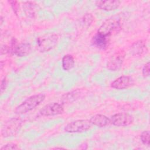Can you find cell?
I'll use <instances>...</instances> for the list:
<instances>
[{"label": "cell", "instance_id": "obj_17", "mask_svg": "<svg viewBox=\"0 0 150 150\" xmlns=\"http://www.w3.org/2000/svg\"><path fill=\"white\" fill-rule=\"evenodd\" d=\"M35 4H34V2H30V1H27L24 2L23 6L25 13L28 16L33 17L35 14Z\"/></svg>", "mask_w": 150, "mask_h": 150}, {"label": "cell", "instance_id": "obj_15", "mask_svg": "<svg viewBox=\"0 0 150 150\" xmlns=\"http://www.w3.org/2000/svg\"><path fill=\"white\" fill-rule=\"evenodd\" d=\"M62 66L63 70L68 71L71 70L74 66V59L72 55L66 54L62 60Z\"/></svg>", "mask_w": 150, "mask_h": 150}, {"label": "cell", "instance_id": "obj_13", "mask_svg": "<svg viewBox=\"0 0 150 150\" xmlns=\"http://www.w3.org/2000/svg\"><path fill=\"white\" fill-rule=\"evenodd\" d=\"M89 120L92 125L99 127H106L111 124L110 119L107 116L102 114H96L92 116Z\"/></svg>", "mask_w": 150, "mask_h": 150}, {"label": "cell", "instance_id": "obj_1", "mask_svg": "<svg viewBox=\"0 0 150 150\" xmlns=\"http://www.w3.org/2000/svg\"><path fill=\"white\" fill-rule=\"evenodd\" d=\"M122 27V19L119 16H114L105 21L100 26L97 33L107 38L117 33Z\"/></svg>", "mask_w": 150, "mask_h": 150}, {"label": "cell", "instance_id": "obj_6", "mask_svg": "<svg viewBox=\"0 0 150 150\" xmlns=\"http://www.w3.org/2000/svg\"><path fill=\"white\" fill-rule=\"evenodd\" d=\"M125 56V52L123 49L117 51L107 62V69L111 71L118 70L122 65Z\"/></svg>", "mask_w": 150, "mask_h": 150}, {"label": "cell", "instance_id": "obj_7", "mask_svg": "<svg viewBox=\"0 0 150 150\" xmlns=\"http://www.w3.org/2000/svg\"><path fill=\"white\" fill-rule=\"evenodd\" d=\"M110 119L111 124L117 127H125L133 122V117L127 112H119L113 115Z\"/></svg>", "mask_w": 150, "mask_h": 150}, {"label": "cell", "instance_id": "obj_2", "mask_svg": "<svg viewBox=\"0 0 150 150\" xmlns=\"http://www.w3.org/2000/svg\"><path fill=\"white\" fill-rule=\"evenodd\" d=\"M45 99V95L42 93L31 96L18 105L15 110V112L18 114L26 113L40 105Z\"/></svg>", "mask_w": 150, "mask_h": 150}, {"label": "cell", "instance_id": "obj_21", "mask_svg": "<svg viewBox=\"0 0 150 150\" xmlns=\"http://www.w3.org/2000/svg\"><path fill=\"white\" fill-rule=\"evenodd\" d=\"M19 148L18 145L13 143H8L4 145L1 148V150H5V149H19Z\"/></svg>", "mask_w": 150, "mask_h": 150}, {"label": "cell", "instance_id": "obj_20", "mask_svg": "<svg viewBox=\"0 0 150 150\" xmlns=\"http://www.w3.org/2000/svg\"><path fill=\"white\" fill-rule=\"evenodd\" d=\"M8 2L10 4L14 13L17 15L18 14V11H19V5L18 2L16 1H8Z\"/></svg>", "mask_w": 150, "mask_h": 150}, {"label": "cell", "instance_id": "obj_10", "mask_svg": "<svg viewBox=\"0 0 150 150\" xmlns=\"http://www.w3.org/2000/svg\"><path fill=\"white\" fill-rule=\"evenodd\" d=\"M32 50V47L30 43L22 42L17 43L13 47L12 54L16 55L18 57H24L28 55Z\"/></svg>", "mask_w": 150, "mask_h": 150}, {"label": "cell", "instance_id": "obj_4", "mask_svg": "<svg viewBox=\"0 0 150 150\" xmlns=\"http://www.w3.org/2000/svg\"><path fill=\"white\" fill-rule=\"evenodd\" d=\"M23 124L21 118L13 117L6 121L1 128V135L3 137L8 138L15 135Z\"/></svg>", "mask_w": 150, "mask_h": 150}, {"label": "cell", "instance_id": "obj_12", "mask_svg": "<svg viewBox=\"0 0 150 150\" xmlns=\"http://www.w3.org/2000/svg\"><path fill=\"white\" fill-rule=\"evenodd\" d=\"M108 42L109 38L103 36L98 33L93 37L91 40V43L93 46L101 50H105L107 47Z\"/></svg>", "mask_w": 150, "mask_h": 150}, {"label": "cell", "instance_id": "obj_18", "mask_svg": "<svg viewBox=\"0 0 150 150\" xmlns=\"http://www.w3.org/2000/svg\"><path fill=\"white\" fill-rule=\"evenodd\" d=\"M94 21V17L91 13H86L83 18H82V22L84 26L88 28L89 27Z\"/></svg>", "mask_w": 150, "mask_h": 150}, {"label": "cell", "instance_id": "obj_5", "mask_svg": "<svg viewBox=\"0 0 150 150\" xmlns=\"http://www.w3.org/2000/svg\"><path fill=\"white\" fill-rule=\"evenodd\" d=\"M92 124L89 120H77L67 124L64 129L67 132H83L89 130Z\"/></svg>", "mask_w": 150, "mask_h": 150}, {"label": "cell", "instance_id": "obj_11", "mask_svg": "<svg viewBox=\"0 0 150 150\" xmlns=\"http://www.w3.org/2000/svg\"><path fill=\"white\" fill-rule=\"evenodd\" d=\"M121 2L120 1H97L96 5L100 9L105 11H112L118 8Z\"/></svg>", "mask_w": 150, "mask_h": 150}, {"label": "cell", "instance_id": "obj_3", "mask_svg": "<svg viewBox=\"0 0 150 150\" xmlns=\"http://www.w3.org/2000/svg\"><path fill=\"white\" fill-rule=\"evenodd\" d=\"M60 36L59 34L50 33L39 37L36 40L37 47L40 52H48L57 44Z\"/></svg>", "mask_w": 150, "mask_h": 150}, {"label": "cell", "instance_id": "obj_8", "mask_svg": "<svg viewBox=\"0 0 150 150\" xmlns=\"http://www.w3.org/2000/svg\"><path fill=\"white\" fill-rule=\"evenodd\" d=\"M64 108L62 104L51 103L45 105L39 111V114L42 116H53L62 114Z\"/></svg>", "mask_w": 150, "mask_h": 150}, {"label": "cell", "instance_id": "obj_14", "mask_svg": "<svg viewBox=\"0 0 150 150\" xmlns=\"http://www.w3.org/2000/svg\"><path fill=\"white\" fill-rule=\"evenodd\" d=\"M146 45L144 40H140L134 43L130 47V52L132 55H139L144 53Z\"/></svg>", "mask_w": 150, "mask_h": 150}, {"label": "cell", "instance_id": "obj_22", "mask_svg": "<svg viewBox=\"0 0 150 150\" xmlns=\"http://www.w3.org/2000/svg\"><path fill=\"white\" fill-rule=\"evenodd\" d=\"M142 75L145 77L149 76V62L146 63L142 69Z\"/></svg>", "mask_w": 150, "mask_h": 150}, {"label": "cell", "instance_id": "obj_19", "mask_svg": "<svg viewBox=\"0 0 150 150\" xmlns=\"http://www.w3.org/2000/svg\"><path fill=\"white\" fill-rule=\"evenodd\" d=\"M140 139L142 143L144 145L149 146V131H143L140 136Z\"/></svg>", "mask_w": 150, "mask_h": 150}, {"label": "cell", "instance_id": "obj_24", "mask_svg": "<svg viewBox=\"0 0 150 150\" xmlns=\"http://www.w3.org/2000/svg\"><path fill=\"white\" fill-rule=\"evenodd\" d=\"M55 149H63V148H56Z\"/></svg>", "mask_w": 150, "mask_h": 150}, {"label": "cell", "instance_id": "obj_16", "mask_svg": "<svg viewBox=\"0 0 150 150\" xmlns=\"http://www.w3.org/2000/svg\"><path fill=\"white\" fill-rule=\"evenodd\" d=\"M79 94L80 92L77 90L67 93L62 96V101L63 103V104L71 103L78 98Z\"/></svg>", "mask_w": 150, "mask_h": 150}, {"label": "cell", "instance_id": "obj_23", "mask_svg": "<svg viewBox=\"0 0 150 150\" xmlns=\"http://www.w3.org/2000/svg\"><path fill=\"white\" fill-rule=\"evenodd\" d=\"M7 84V82H6V79L5 77H4L2 81H1V93H2L5 88H6V84Z\"/></svg>", "mask_w": 150, "mask_h": 150}, {"label": "cell", "instance_id": "obj_9", "mask_svg": "<svg viewBox=\"0 0 150 150\" xmlns=\"http://www.w3.org/2000/svg\"><path fill=\"white\" fill-rule=\"evenodd\" d=\"M133 84L134 80L131 77L128 76H122L112 81L111 84V86L115 89L122 90L129 87Z\"/></svg>", "mask_w": 150, "mask_h": 150}]
</instances>
